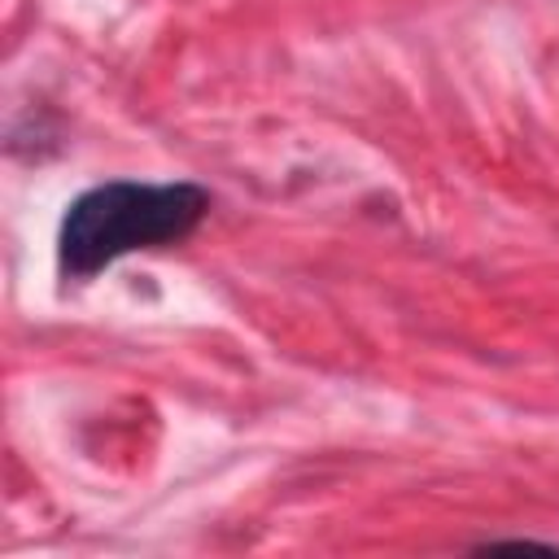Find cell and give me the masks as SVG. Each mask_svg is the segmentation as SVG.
<instances>
[{
    "label": "cell",
    "instance_id": "6da1fadb",
    "mask_svg": "<svg viewBox=\"0 0 559 559\" xmlns=\"http://www.w3.org/2000/svg\"><path fill=\"white\" fill-rule=\"evenodd\" d=\"M210 192L197 183H100L70 201L57 236L66 280H87L135 249H162L197 231Z\"/></svg>",
    "mask_w": 559,
    "mask_h": 559
}]
</instances>
